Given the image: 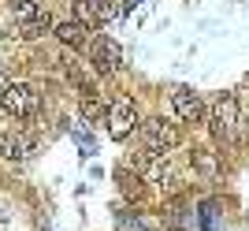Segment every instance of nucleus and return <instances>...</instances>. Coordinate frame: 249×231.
Wrapping results in <instances>:
<instances>
[{
  "instance_id": "nucleus-1",
  "label": "nucleus",
  "mask_w": 249,
  "mask_h": 231,
  "mask_svg": "<svg viewBox=\"0 0 249 231\" xmlns=\"http://www.w3.org/2000/svg\"><path fill=\"white\" fill-rule=\"evenodd\" d=\"M238 123H242V105H238V97H234V94H219L216 101H212V108H208V131H212V138H216L219 146L234 142Z\"/></svg>"
},
{
  "instance_id": "nucleus-2",
  "label": "nucleus",
  "mask_w": 249,
  "mask_h": 231,
  "mask_svg": "<svg viewBox=\"0 0 249 231\" xmlns=\"http://www.w3.org/2000/svg\"><path fill=\"white\" fill-rule=\"evenodd\" d=\"M0 112L11 119H34L41 112V97L30 82H8L0 90Z\"/></svg>"
},
{
  "instance_id": "nucleus-3",
  "label": "nucleus",
  "mask_w": 249,
  "mask_h": 231,
  "mask_svg": "<svg viewBox=\"0 0 249 231\" xmlns=\"http://www.w3.org/2000/svg\"><path fill=\"white\" fill-rule=\"evenodd\" d=\"M142 142H145V153L167 157L171 149H178V142H182V131H178L171 119L156 116V119H145V123H142Z\"/></svg>"
},
{
  "instance_id": "nucleus-4",
  "label": "nucleus",
  "mask_w": 249,
  "mask_h": 231,
  "mask_svg": "<svg viewBox=\"0 0 249 231\" xmlns=\"http://www.w3.org/2000/svg\"><path fill=\"white\" fill-rule=\"evenodd\" d=\"M134 123H138V105L130 97H112L108 101V135L115 142H126L130 131H134Z\"/></svg>"
},
{
  "instance_id": "nucleus-5",
  "label": "nucleus",
  "mask_w": 249,
  "mask_h": 231,
  "mask_svg": "<svg viewBox=\"0 0 249 231\" xmlns=\"http://www.w3.org/2000/svg\"><path fill=\"white\" fill-rule=\"evenodd\" d=\"M134 172L145 179V183L160 187V190H167L171 183H175V172H171L167 157H156V153H138L134 157Z\"/></svg>"
},
{
  "instance_id": "nucleus-6",
  "label": "nucleus",
  "mask_w": 249,
  "mask_h": 231,
  "mask_svg": "<svg viewBox=\"0 0 249 231\" xmlns=\"http://www.w3.org/2000/svg\"><path fill=\"white\" fill-rule=\"evenodd\" d=\"M89 63H93L97 75H112L119 63H123V49L112 41V38H93V45H89Z\"/></svg>"
},
{
  "instance_id": "nucleus-7",
  "label": "nucleus",
  "mask_w": 249,
  "mask_h": 231,
  "mask_svg": "<svg viewBox=\"0 0 249 231\" xmlns=\"http://www.w3.org/2000/svg\"><path fill=\"white\" fill-rule=\"evenodd\" d=\"M34 149H37V135L26 131V127H11L8 135L0 138V153L8 160H26V157H34Z\"/></svg>"
},
{
  "instance_id": "nucleus-8",
  "label": "nucleus",
  "mask_w": 249,
  "mask_h": 231,
  "mask_svg": "<svg viewBox=\"0 0 249 231\" xmlns=\"http://www.w3.org/2000/svg\"><path fill=\"white\" fill-rule=\"evenodd\" d=\"M171 108H175V116L182 123H201V119H205V101H201L190 86H175V90H171Z\"/></svg>"
},
{
  "instance_id": "nucleus-9",
  "label": "nucleus",
  "mask_w": 249,
  "mask_h": 231,
  "mask_svg": "<svg viewBox=\"0 0 249 231\" xmlns=\"http://www.w3.org/2000/svg\"><path fill=\"white\" fill-rule=\"evenodd\" d=\"M78 108H82L86 119H104L108 101H104V94L97 90L93 82H78Z\"/></svg>"
},
{
  "instance_id": "nucleus-10",
  "label": "nucleus",
  "mask_w": 249,
  "mask_h": 231,
  "mask_svg": "<svg viewBox=\"0 0 249 231\" xmlns=\"http://www.w3.org/2000/svg\"><path fill=\"white\" fill-rule=\"evenodd\" d=\"M56 38H60V45H67V49H86L89 45V22H82V19H67V22H60L56 26Z\"/></svg>"
},
{
  "instance_id": "nucleus-11",
  "label": "nucleus",
  "mask_w": 249,
  "mask_h": 231,
  "mask_svg": "<svg viewBox=\"0 0 249 231\" xmlns=\"http://www.w3.org/2000/svg\"><path fill=\"white\" fill-rule=\"evenodd\" d=\"M49 30H52V15H49V8H41L34 19L19 22V38H22V41H37V38H45Z\"/></svg>"
},
{
  "instance_id": "nucleus-12",
  "label": "nucleus",
  "mask_w": 249,
  "mask_h": 231,
  "mask_svg": "<svg viewBox=\"0 0 249 231\" xmlns=\"http://www.w3.org/2000/svg\"><path fill=\"white\" fill-rule=\"evenodd\" d=\"M123 11H126L123 0H89V15H93V22H115Z\"/></svg>"
},
{
  "instance_id": "nucleus-13",
  "label": "nucleus",
  "mask_w": 249,
  "mask_h": 231,
  "mask_svg": "<svg viewBox=\"0 0 249 231\" xmlns=\"http://www.w3.org/2000/svg\"><path fill=\"white\" fill-rule=\"evenodd\" d=\"M119 190H123L130 201H142V198H145V179L138 175V172L130 175V172L123 168V172H119Z\"/></svg>"
},
{
  "instance_id": "nucleus-14",
  "label": "nucleus",
  "mask_w": 249,
  "mask_h": 231,
  "mask_svg": "<svg viewBox=\"0 0 249 231\" xmlns=\"http://www.w3.org/2000/svg\"><path fill=\"white\" fill-rule=\"evenodd\" d=\"M41 11V4H34V0H11V15L19 22H26V19H34Z\"/></svg>"
},
{
  "instance_id": "nucleus-15",
  "label": "nucleus",
  "mask_w": 249,
  "mask_h": 231,
  "mask_svg": "<svg viewBox=\"0 0 249 231\" xmlns=\"http://www.w3.org/2000/svg\"><path fill=\"white\" fill-rule=\"evenodd\" d=\"M74 142H78V146H82V153H86V157H89V153H93V138L86 135L82 127H74Z\"/></svg>"
},
{
  "instance_id": "nucleus-16",
  "label": "nucleus",
  "mask_w": 249,
  "mask_h": 231,
  "mask_svg": "<svg viewBox=\"0 0 249 231\" xmlns=\"http://www.w3.org/2000/svg\"><path fill=\"white\" fill-rule=\"evenodd\" d=\"M246 135H249V119H246Z\"/></svg>"
},
{
  "instance_id": "nucleus-17",
  "label": "nucleus",
  "mask_w": 249,
  "mask_h": 231,
  "mask_svg": "<svg viewBox=\"0 0 249 231\" xmlns=\"http://www.w3.org/2000/svg\"><path fill=\"white\" fill-rule=\"evenodd\" d=\"M246 86H249V75H246Z\"/></svg>"
}]
</instances>
